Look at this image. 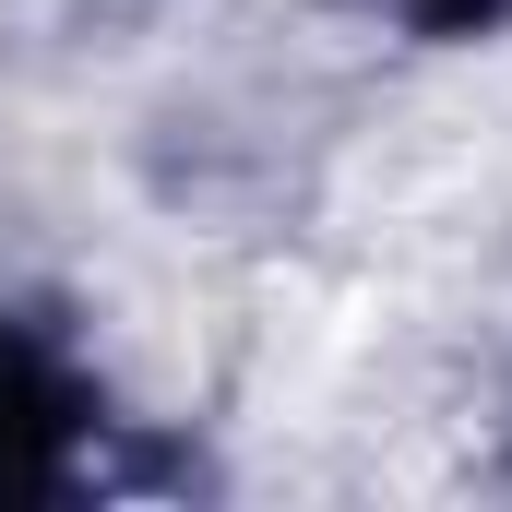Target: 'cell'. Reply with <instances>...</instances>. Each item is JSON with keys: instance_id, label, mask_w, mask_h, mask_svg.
<instances>
[{"instance_id": "obj_1", "label": "cell", "mask_w": 512, "mask_h": 512, "mask_svg": "<svg viewBox=\"0 0 512 512\" xmlns=\"http://www.w3.org/2000/svg\"><path fill=\"white\" fill-rule=\"evenodd\" d=\"M60 429H72V393L48 382L24 346H0V489H36L60 465Z\"/></svg>"}, {"instance_id": "obj_2", "label": "cell", "mask_w": 512, "mask_h": 512, "mask_svg": "<svg viewBox=\"0 0 512 512\" xmlns=\"http://www.w3.org/2000/svg\"><path fill=\"white\" fill-rule=\"evenodd\" d=\"M405 12H417V24H441V36H477L501 0H405Z\"/></svg>"}]
</instances>
